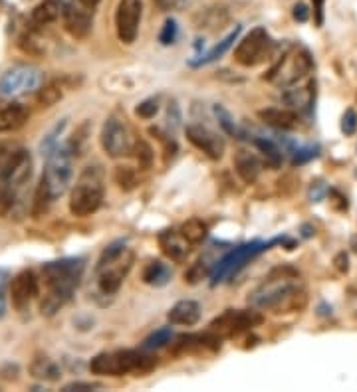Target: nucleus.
Listing matches in <instances>:
<instances>
[{"label": "nucleus", "mask_w": 357, "mask_h": 392, "mask_svg": "<svg viewBox=\"0 0 357 392\" xmlns=\"http://www.w3.org/2000/svg\"><path fill=\"white\" fill-rule=\"evenodd\" d=\"M141 14H143V2L141 0H119L118 10H116V30L121 44L132 46L141 24Z\"/></svg>", "instance_id": "4468645a"}, {"label": "nucleus", "mask_w": 357, "mask_h": 392, "mask_svg": "<svg viewBox=\"0 0 357 392\" xmlns=\"http://www.w3.org/2000/svg\"><path fill=\"white\" fill-rule=\"evenodd\" d=\"M278 240H272L268 244H262V242H251V244H244V246H238L232 252H228L223 260L219 261L216 270L212 272V286H216L219 281H223L225 277H232L237 274L238 270L246 263V261L258 256L260 252H264L270 246H274Z\"/></svg>", "instance_id": "ddd939ff"}, {"label": "nucleus", "mask_w": 357, "mask_h": 392, "mask_svg": "<svg viewBox=\"0 0 357 392\" xmlns=\"http://www.w3.org/2000/svg\"><path fill=\"white\" fill-rule=\"evenodd\" d=\"M258 119L262 123H266V125H270V127L280 131L296 129L298 123H300V117H298L296 111H292V109H278V107L260 109L258 111Z\"/></svg>", "instance_id": "4be33fe9"}, {"label": "nucleus", "mask_w": 357, "mask_h": 392, "mask_svg": "<svg viewBox=\"0 0 357 392\" xmlns=\"http://www.w3.org/2000/svg\"><path fill=\"white\" fill-rule=\"evenodd\" d=\"M159 240V246L163 250V254L169 258V260L177 261V263H181V261H185L189 258V254H191V242L187 240L185 236L181 234V230H163V232H159L157 236Z\"/></svg>", "instance_id": "a211bd4d"}, {"label": "nucleus", "mask_w": 357, "mask_h": 392, "mask_svg": "<svg viewBox=\"0 0 357 392\" xmlns=\"http://www.w3.org/2000/svg\"><path fill=\"white\" fill-rule=\"evenodd\" d=\"M238 34H240V26L235 28V32H230L228 36H226L223 42H219L214 48H212L211 52L207 54L205 58H200L197 62H193V65H205V64H211V62H216L219 58H223L228 50H230V46L235 44V40L238 38Z\"/></svg>", "instance_id": "c85d7f7f"}, {"label": "nucleus", "mask_w": 357, "mask_h": 392, "mask_svg": "<svg viewBox=\"0 0 357 392\" xmlns=\"http://www.w3.org/2000/svg\"><path fill=\"white\" fill-rule=\"evenodd\" d=\"M221 339L216 333H205V335H183L173 345V353H200V351H219L221 349Z\"/></svg>", "instance_id": "6ab92c4d"}, {"label": "nucleus", "mask_w": 357, "mask_h": 392, "mask_svg": "<svg viewBox=\"0 0 357 392\" xmlns=\"http://www.w3.org/2000/svg\"><path fill=\"white\" fill-rule=\"evenodd\" d=\"M86 263L81 258H64L48 261L42 266V279L46 286V295L40 303V311L44 317L56 315L68 301L72 300L84 277Z\"/></svg>", "instance_id": "f257e3e1"}, {"label": "nucleus", "mask_w": 357, "mask_h": 392, "mask_svg": "<svg viewBox=\"0 0 357 392\" xmlns=\"http://www.w3.org/2000/svg\"><path fill=\"white\" fill-rule=\"evenodd\" d=\"M155 2H157L159 6H163V8H167V6H171L173 0H155Z\"/></svg>", "instance_id": "8fccbe9b"}, {"label": "nucleus", "mask_w": 357, "mask_h": 392, "mask_svg": "<svg viewBox=\"0 0 357 392\" xmlns=\"http://www.w3.org/2000/svg\"><path fill=\"white\" fill-rule=\"evenodd\" d=\"M116 183L123 190H133L137 186V172L132 167H118V170H116Z\"/></svg>", "instance_id": "f704fd0d"}, {"label": "nucleus", "mask_w": 357, "mask_h": 392, "mask_svg": "<svg viewBox=\"0 0 357 392\" xmlns=\"http://www.w3.org/2000/svg\"><path fill=\"white\" fill-rule=\"evenodd\" d=\"M106 196L104 186V170L100 165L84 169L79 179L70 193V212L78 218L95 214Z\"/></svg>", "instance_id": "423d86ee"}, {"label": "nucleus", "mask_w": 357, "mask_h": 392, "mask_svg": "<svg viewBox=\"0 0 357 392\" xmlns=\"http://www.w3.org/2000/svg\"><path fill=\"white\" fill-rule=\"evenodd\" d=\"M159 111V99L151 97V99H145L141 104L135 107V115L141 119H153L157 115Z\"/></svg>", "instance_id": "e433bc0d"}, {"label": "nucleus", "mask_w": 357, "mask_h": 392, "mask_svg": "<svg viewBox=\"0 0 357 392\" xmlns=\"http://www.w3.org/2000/svg\"><path fill=\"white\" fill-rule=\"evenodd\" d=\"M262 321H264L262 315L256 309H226L223 315L214 317L209 327L219 337L230 339L258 327Z\"/></svg>", "instance_id": "9b49d317"}, {"label": "nucleus", "mask_w": 357, "mask_h": 392, "mask_svg": "<svg viewBox=\"0 0 357 392\" xmlns=\"http://www.w3.org/2000/svg\"><path fill=\"white\" fill-rule=\"evenodd\" d=\"M294 270H286V274L276 277L272 274L262 288H258L251 297L248 303L258 307V309H274L276 313L282 311H296L306 305V293L300 286L292 279H296Z\"/></svg>", "instance_id": "7ed1b4c3"}, {"label": "nucleus", "mask_w": 357, "mask_h": 392, "mask_svg": "<svg viewBox=\"0 0 357 392\" xmlns=\"http://www.w3.org/2000/svg\"><path fill=\"white\" fill-rule=\"evenodd\" d=\"M187 139H189V143L195 145L200 153H205L209 158H214V161H219V158L225 155V139L219 135V133H214L211 131L209 127H205V125H187Z\"/></svg>", "instance_id": "2eb2a0df"}, {"label": "nucleus", "mask_w": 357, "mask_h": 392, "mask_svg": "<svg viewBox=\"0 0 357 392\" xmlns=\"http://www.w3.org/2000/svg\"><path fill=\"white\" fill-rule=\"evenodd\" d=\"M157 366V359L141 351H109L100 353L90 361V370L100 377H123V375H145Z\"/></svg>", "instance_id": "39448f33"}, {"label": "nucleus", "mask_w": 357, "mask_h": 392, "mask_svg": "<svg viewBox=\"0 0 357 392\" xmlns=\"http://www.w3.org/2000/svg\"><path fill=\"white\" fill-rule=\"evenodd\" d=\"M167 319H169L171 325H179V327L197 325L198 319H200V305L193 300L177 301L171 309H169Z\"/></svg>", "instance_id": "412c9836"}, {"label": "nucleus", "mask_w": 357, "mask_h": 392, "mask_svg": "<svg viewBox=\"0 0 357 392\" xmlns=\"http://www.w3.org/2000/svg\"><path fill=\"white\" fill-rule=\"evenodd\" d=\"M324 2H326V0H314V14H316L317 26L324 24Z\"/></svg>", "instance_id": "a18cd8bd"}, {"label": "nucleus", "mask_w": 357, "mask_h": 392, "mask_svg": "<svg viewBox=\"0 0 357 392\" xmlns=\"http://www.w3.org/2000/svg\"><path fill=\"white\" fill-rule=\"evenodd\" d=\"M294 18L298 20V22H308V18H310V10H308V6H306L304 2H298L296 6H294Z\"/></svg>", "instance_id": "37998d69"}, {"label": "nucleus", "mask_w": 357, "mask_h": 392, "mask_svg": "<svg viewBox=\"0 0 357 392\" xmlns=\"http://www.w3.org/2000/svg\"><path fill=\"white\" fill-rule=\"evenodd\" d=\"M32 172V158L26 151H16L0 169V206L13 202L18 188L26 183Z\"/></svg>", "instance_id": "0eeeda50"}, {"label": "nucleus", "mask_w": 357, "mask_h": 392, "mask_svg": "<svg viewBox=\"0 0 357 392\" xmlns=\"http://www.w3.org/2000/svg\"><path fill=\"white\" fill-rule=\"evenodd\" d=\"M74 157L76 153L72 151L70 143L56 147L46 157V167L34 195V209H32L34 216L44 214L54 200L60 198L70 188L74 181Z\"/></svg>", "instance_id": "f03ea898"}, {"label": "nucleus", "mask_w": 357, "mask_h": 392, "mask_svg": "<svg viewBox=\"0 0 357 392\" xmlns=\"http://www.w3.org/2000/svg\"><path fill=\"white\" fill-rule=\"evenodd\" d=\"M4 163H6V151H4V147H0V169Z\"/></svg>", "instance_id": "09e8293b"}, {"label": "nucleus", "mask_w": 357, "mask_h": 392, "mask_svg": "<svg viewBox=\"0 0 357 392\" xmlns=\"http://www.w3.org/2000/svg\"><path fill=\"white\" fill-rule=\"evenodd\" d=\"M214 115H216L219 125L223 127V131H225L226 135L237 137V139L242 137V133H240V129L237 127V123H235V117L230 115V111H226L223 105H214Z\"/></svg>", "instance_id": "2f4dec72"}, {"label": "nucleus", "mask_w": 357, "mask_h": 392, "mask_svg": "<svg viewBox=\"0 0 357 392\" xmlns=\"http://www.w3.org/2000/svg\"><path fill=\"white\" fill-rule=\"evenodd\" d=\"M317 157V147H304V149H298L294 151V157H292V163L294 165H304L310 158Z\"/></svg>", "instance_id": "ea45409f"}, {"label": "nucleus", "mask_w": 357, "mask_h": 392, "mask_svg": "<svg viewBox=\"0 0 357 392\" xmlns=\"http://www.w3.org/2000/svg\"><path fill=\"white\" fill-rule=\"evenodd\" d=\"M60 14H62V6L58 0H42L32 10V20L38 26H46V24H52L54 20H58Z\"/></svg>", "instance_id": "bb28decb"}, {"label": "nucleus", "mask_w": 357, "mask_h": 392, "mask_svg": "<svg viewBox=\"0 0 357 392\" xmlns=\"http://www.w3.org/2000/svg\"><path fill=\"white\" fill-rule=\"evenodd\" d=\"M357 129V113L354 109H347L342 117V131L345 135H354Z\"/></svg>", "instance_id": "a19ab883"}, {"label": "nucleus", "mask_w": 357, "mask_h": 392, "mask_svg": "<svg viewBox=\"0 0 357 392\" xmlns=\"http://www.w3.org/2000/svg\"><path fill=\"white\" fill-rule=\"evenodd\" d=\"M135 252H133L125 240H116L107 246L100 260L95 263V279L97 288L104 295H116L127 274L132 272Z\"/></svg>", "instance_id": "20e7f679"}, {"label": "nucleus", "mask_w": 357, "mask_h": 392, "mask_svg": "<svg viewBox=\"0 0 357 392\" xmlns=\"http://www.w3.org/2000/svg\"><path fill=\"white\" fill-rule=\"evenodd\" d=\"M335 266H338L340 272H347V268H349V266H347V256H345V254H340V256L335 258Z\"/></svg>", "instance_id": "49530a36"}, {"label": "nucleus", "mask_w": 357, "mask_h": 392, "mask_svg": "<svg viewBox=\"0 0 357 392\" xmlns=\"http://www.w3.org/2000/svg\"><path fill=\"white\" fill-rule=\"evenodd\" d=\"M6 288H8V274L0 270V319L6 315Z\"/></svg>", "instance_id": "79ce46f5"}, {"label": "nucleus", "mask_w": 357, "mask_h": 392, "mask_svg": "<svg viewBox=\"0 0 357 392\" xmlns=\"http://www.w3.org/2000/svg\"><path fill=\"white\" fill-rule=\"evenodd\" d=\"M30 373H32L34 379L50 380V382H56V380H60V377H62L60 366L56 365L52 359L46 357V354H36L34 357V361L30 363Z\"/></svg>", "instance_id": "b1692460"}, {"label": "nucleus", "mask_w": 357, "mask_h": 392, "mask_svg": "<svg viewBox=\"0 0 357 392\" xmlns=\"http://www.w3.org/2000/svg\"><path fill=\"white\" fill-rule=\"evenodd\" d=\"M226 20H228V13L223 6H212L198 14L195 18L197 28H223Z\"/></svg>", "instance_id": "cd10ccee"}, {"label": "nucleus", "mask_w": 357, "mask_h": 392, "mask_svg": "<svg viewBox=\"0 0 357 392\" xmlns=\"http://www.w3.org/2000/svg\"><path fill=\"white\" fill-rule=\"evenodd\" d=\"M235 169H237L238 177L246 184H254L258 181L260 172H262V163L251 151L240 149L235 155Z\"/></svg>", "instance_id": "5701e85b"}, {"label": "nucleus", "mask_w": 357, "mask_h": 392, "mask_svg": "<svg viewBox=\"0 0 357 392\" xmlns=\"http://www.w3.org/2000/svg\"><path fill=\"white\" fill-rule=\"evenodd\" d=\"M64 97V83L54 79V81H48V83H42L38 92H36V101L42 109H48L56 105L60 99Z\"/></svg>", "instance_id": "a878e982"}, {"label": "nucleus", "mask_w": 357, "mask_h": 392, "mask_svg": "<svg viewBox=\"0 0 357 392\" xmlns=\"http://www.w3.org/2000/svg\"><path fill=\"white\" fill-rule=\"evenodd\" d=\"M171 268L159 260L149 261L145 266V270H143V281H145L147 286H153V288H163V286H167V284L171 281Z\"/></svg>", "instance_id": "393cba45"}, {"label": "nucleus", "mask_w": 357, "mask_h": 392, "mask_svg": "<svg viewBox=\"0 0 357 392\" xmlns=\"http://www.w3.org/2000/svg\"><path fill=\"white\" fill-rule=\"evenodd\" d=\"M78 2L81 4V6H86V8H90V10H92V8H95V6H97L102 0H78Z\"/></svg>", "instance_id": "de8ad7c7"}, {"label": "nucleus", "mask_w": 357, "mask_h": 392, "mask_svg": "<svg viewBox=\"0 0 357 392\" xmlns=\"http://www.w3.org/2000/svg\"><path fill=\"white\" fill-rule=\"evenodd\" d=\"M44 83V72L34 65H14L0 78V97L14 99L38 92Z\"/></svg>", "instance_id": "6e6552de"}, {"label": "nucleus", "mask_w": 357, "mask_h": 392, "mask_svg": "<svg viewBox=\"0 0 357 392\" xmlns=\"http://www.w3.org/2000/svg\"><path fill=\"white\" fill-rule=\"evenodd\" d=\"M254 145H256V149L264 155L266 163H268L270 167H278V165L282 163V151L278 149V145L268 141L266 137H262V139H254Z\"/></svg>", "instance_id": "7c9ffc66"}, {"label": "nucleus", "mask_w": 357, "mask_h": 392, "mask_svg": "<svg viewBox=\"0 0 357 392\" xmlns=\"http://www.w3.org/2000/svg\"><path fill=\"white\" fill-rule=\"evenodd\" d=\"M272 48H274V42L266 32V28H254L238 42L237 50H235V62L242 67L260 65L266 62V58H270Z\"/></svg>", "instance_id": "1a4fd4ad"}, {"label": "nucleus", "mask_w": 357, "mask_h": 392, "mask_svg": "<svg viewBox=\"0 0 357 392\" xmlns=\"http://www.w3.org/2000/svg\"><path fill=\"white\" fill-rule=\"evenodd\" d=\"M62 6V16H64V26L74 36V38H86L92 30V14L90 8L74 4V0H58Z\"/></svg>", "instance_id": "dca6fc26"}, {"label": "nucleus", "mask_w": 357, "mask_h": 392, "mask_svg": "<svg viewBox=\"0 0 357 392\" xmlns=\"http://www.w3.org/2000/svg\"><path fill=\"white\" fill-rule=\"evenodd\" d=\"M312 56L306 50H292L290 54H284L278 64L268 72L266 79L274 81L278 85H294L296 81L304 78L306 74L312 72Z\"/></svg>", "instance_id": "9d476101"}, {"label": "nucleus", "mask_w": 357, "mask_h": 392, "mask_svg": "<svg viewBox=\"0 0 357 392\" xmlns=\"http://www.w3.org/2000/svg\"><path fill=\"white\" fill-rule=\"evenodd\" d=\"M93 389H97V384H90V382H72V384H66V386H64V392L93 391Z\"/></svg>", "instance_id": "c03bdc74"}, {"label": "nucleus", "mask_w": 357, "mask_h": 392, "mask_svg": "<svg viewBox=\"0 0 357 392\" xmlns=\"http://www.w3.org/2000/svg\"><path fill=\"white\" fill-rule=\"evenodd\" d=\"M30 117V111L24 104L8 101L0 104V133L20 129Z\"/></svg>", "instance_id": "aec40b11"}, {"label": "nucleus", "mask_w": 357, "mask_h": 392, "mask_svg": "<svg viewBox=\"0 0 357 392\" xmlns=\"http://www.w3.org/2000/svg\"><path fill=\"white\" fill-rule=\"evenodd\" d=\"M177 32H179V28H177V22L169 18V20L165 22L163 30H161V34H159V42H161L163 46H169V44H173V42H175V38H177Z\"/></svg>", "instance_id": "58836bf2"}, {"label": "nucleus", "mask_w": 357, "mask_h": 392, "mask_svg": "<svg viewBox=\"0 0 357 392\" xmlns=\"http://www.w3.org/2000/svg\"><path fill=\"white\" fill-rule=\"evenodd\" d=\"M100 141H102V147H104L107 157L111 158H121L129 155L133 151V143H135L125 121L116 117V115L106 119V123L102 127Z\"/></svg>", "instance_id": "f8f14e48"}, {"label": "nucleus", "mask_w": 357, "mask_h": 392, "mask_svg": "<svg viewBox=\"0 0 357 392\" xmlns=\"http://www.w3.org/2000/svg\"><path fill=\"white\" fill-rule=\"evenodd\" d=\"M40 284L36 274L32 270H24L16 275L10 284V297H13V305L18 311H24L30 307V303L38 297Z\"/></svg>", "instance_id": "f3484780"}, {"label": "nucleus", "mask_w": 357, "mask_h": 392, "mask_svg": "<svg viewBox=\"0 0 357 392\" xmlns=\"http://www.w3.org/2000/svg\"><path fill=\"white\" fill-rule=\"evenodd\" d=\"M179 230H181V234L185 236L193 246H195V244H200V242L207 238V234H209V226L203 222V220H198V218L187 220Z\"/></svg>", "instance_id": "c756f323"}, {"label": "nucleus", "mask_w": 357, "mask_h": 392, "mask_svg": "<svg viewBox=\"0 0 357 392\" xmlns=\"http://www.w3.org/2000/svg\"><path fill=\"white\" fill-rule=\"evenodd\" d=\"M173 339V331L169 327H163V329H157L155 333H151L145 341H143V349L145 351H153V349H159L167 343H171Z\"/></svg>", "instance_id": "473e14b6"}, {"label": "nucleus", "mask_w": 357, "mask_h": 392, "mask_svg": "<svg viewBox=\"0 0 357 392\" xmlns=\"http://www.w3.org/2000/svg\"><path fill=\"white\" fill-rule=\"evenodd\" d=\"M205 275H207V266H205V261L198 260L185 272V281L187 284H191V286H195Z\"/></svg>", "instance_id": "4c0bfd02"}, {"label": "nucleus", "mask_w": 357, "mask_h": 392, "mask_svg": "<svg viewBox=\"0 0 357 392\" xmlns=\"http://www.w3.org/2000/svg\"><path fill=\"white\" fill-rule=\"evenodd\" d=\"M316 88V83L314 81H310V85H308V90H292V92H288L284 97H286V101L290 105H294V107H304V105H308L310 101H312V97H314V90Z\"/></svg>", "instance_id": "72a5a7b5"}, {"label": "nucleus", "mask_w": 357, "mask_h": 392, "mask_svg": "<svg viewBox=\"0 0 357 392\" xmlns=\"http://www.w3.org/2000/svg\"><path fill=\"white\" fill-rule=\"evenodd\" d=\"M132 153H135V158L139 163V169H149L151 167V163H153V149L145 141H135Z\"/></svg>", "instance_id": "c9c22d12"}]
</instances>
